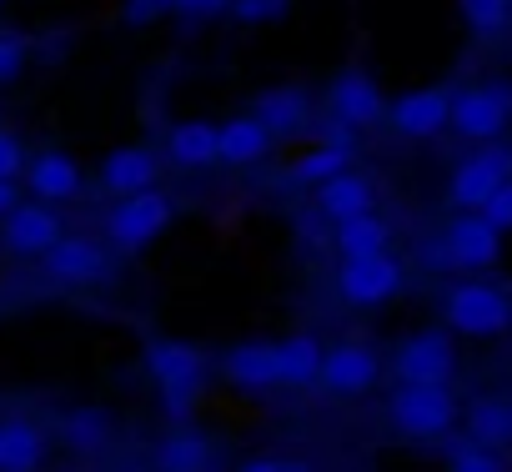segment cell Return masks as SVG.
<instances>
[{
    "mask_svg": "<svg viewBox=\"0 0 512 472\" xmlns=\"http://www.w3.org/2000/svg\"><path fill=\"white\" fill-rule=\"evenodd\" d=\"M171 216H176V206H171V196L161 186L126 191L111 206V216H106V247L111 252H141V247H151L156 236L171 226Z\"/></svg>",
    "mask_w": 512,
    "mask_h": 472,
    "instance_id": "6da1fadb",
    "label": "cell"
},
{
    "mask_svg": "<svg viewBox=\"0 0 512 472\" xmlns=\"http://www.w3.org/2000/svg\"><path fill=\"white\" fill-rule=\"evenodd\" d=\"M442 317L457 337H502L512 327V297L492 282H457L442 297Z\"/></svg>",
    "mask_w": 512,
    "mask_h": 472,
    "instance_id": "7a4b0ae2",
    "label": "cell"
},
{
    "mask_svg": "<svg viewBox=\"0 0 512 472\" xmlns=\"http://www.w3.org/2000/svg\"><path fill=\"white\" fill-rule=\"evenodd\" d=\"M387 417L407 437H447L457 422V397L447 382H402L387 402Z\"/></svg>",
    "mask_w": 512,
    "mask_h": 472,
    "instance_id": "3957f363",
    "label": "cell"
},
{
    "mask_svg": "<svg viewBox=\"0 0 512 472\" xmlns=\"http://www.w3.org/2000/svg\"><path fill=\"white\" fill-rule=\"evenodd\" d=\"M447 126L467 141H497L512 126V86L507 81H482L452 96Z\"/></svg>",
    "mask_w": 512,
    "mask_h": 472,
    "instance_id": "277c9868",
    "label": "cell"
},
{
    "mask_svg": "<svg viewBox=\"0 0 512 472\" xmlns=\"http://www.w3.org/2000/svg\"><path fill=\"white\" fill-rule=\"evenodd\" d=\"M402 282H407V272H402V262L387 257V252L342 257V267H337V292H342V302H352V307H382V302H392V297L402 292Z\"/></svg>",
    "mask_w": 512,
    "mask_h": 472,
    "instance_id": "5b68a950",
    "label": "cell"
},
{
    "mask_svg": "<svg viewBox=\"0 0 512 472\" xmlns=\"http://www.w3.org/2000/svg\"><path fill=\"white\" fill-rule=\"evenodd\" d=\"M141 362H146V377H151L161 392H201V382H206V357H201L191 342H181V337H156V342H146Z\"/></svg>",
    "mask_w": 512,
    "mask_h": 472,
    "instance_id": "8992f818",
    "label": "cell"
},
{
    "mask_svg": "<svg viewBox=\"0 0 512 472\" xmlns=\"http://www.w3.org/2000/svg\"><path fill=\"white\" fill-rule=\"evenodd\" d=\"M442 252L452 267H467V272H482L502 257V231L482 216V211H462L447 221L442 231Z\"/></svg>",
    "mask_w": 512,
    "mask_h": 472,
    "instance_id": "52a82bcc",
    "label": "cell"
},
{
    "mask_svg": "<svg viewBox=\"0 0 512 472\" xmlns=\"http://www.w3.org/2000/svg\"><path fill=\"white\" fill-rule=\"evenodd\" d=\"M61 236V216L51 211V201H16L0 216V247L11 257H41Z\"/></svg>",
    "mask_w": 512,
    "mask_h": 472,
    "instance_id": "ba28073f",
    "label": "cell"
},
{
    "mask_svg": "<svg viewBox=\"0 0 512 472\" xmlns=\"http://www.w3.org/2000/svg\"><path fill=\"white\" fill-rule=\"evenodd\" d=\"M46 262V277L56 287H96L106 277V247L91 242V236H56V242L41 252Z\"/></svg>",
    "mask_w": 512,
    "mask_h": 472,
    "instance_id": "9c48e42d",
    "label": "cell"
},
{
    "mask_svg": "<svg viewBox=\"0 0 512 472\" xmlns=\"http://www.w3.org/2000/svg\"><path fill=\"white\" fill-rule=\"evenodd\" d=\"M327 111H332V121L347 126V131H367V126L387 121V101H382L377 81H372L367 71H357V66L342 71V76L332 81V91H327Z\"/></svg>",
    "mask_w": 512,
    "mask_h": 472,
    "instance_id": "30bf717a",
    "label": "cell"
},
{
    "mask_svg": "<svg viewBox=\"0 0 512 472\" xmlns=\"http://www.w3.org/2000/svg\"><path fill=\"white\" fill-rule=\"evenodd\" d=\"M397 382H452L457 372V347L447 332H412L407 342H397Z\"/></svg>",
    "mask_w": 512,
    "mask_h": 472,
    "instance_id": "8fae6325",
    "label": "cell"
},
{
    "mask_svg": "<svg viewBox=\"0 0 512 472\" xmlns=\"http://www.w3.org/2000/svg\"><path fill=\"white\" fill-rule=\"evenodd\" d=\"M507 176H512V151H507V146H487V151L467 156V161L452 171L447 201H452L457 211H477V206L497 191V181H507Z\"/></svg>",
    "mask_w": 512,
    "mask_h": 472,
    "instance_id": "7c38bea8",
    "label": "cell"
},
{
    "mask_svg": "<svg viewBox=\"0 0 512 472\" xmlns=\"http://www.w3.org/2000/svg\"><path fill=\"white\" fill-rule=\"evenodd\" d=\"M377 377H382V362H377V352L362 347V342H337V347H327V352H322V367H317V382H322L327 392H337V397H362Z\"/></svg>",
    "mask_w": 512,
    "mask_h": 472,
    "instance_id": "4fadbf2b",
    "label": "cell"
},
{
    "mask_svg": "<svg viewBox=\"0 0 512 472\" xmlns=\"http://www.w3.org/2000/svg\"><path fill=\"white\" fill-rule=\"evenodd\" d=\"M447 111H452V96L437 91V86H427V91H407V96H397V101L387 106V121L397 126V136H407V141H427V136L447 131Z\"/></svg>",
    "mask_w": 512,
    "mask_h": 472,
    "instance_id": "5bb4252c",
    "label": "cell"
},
{
    "mask_svg": "<svg viewBox=\"0 0 512 472\" xmlns=\"http://www.w3.org/2000/svg\"><path fill=\"white\" fill-rule=\"evenodd\" d=\"M251 116L272 131V141H282V136L307 131V121H312V96H307L302 86H272V91H262V96L251 101Z\"/></svg>",
    "mask_w": 512,
    "mask_h": 472,
    "instance_id": "9a60e30c",
    "label": "cell"
},
{
    "mask_svg": "<svg viewBox=\"0 0 512 472\" xmlns=\"http://www.w3.org/2000/svg\"><path fill=\"white\" fill-rule=\"evenodd\" d=\"M26 186L36 201H76L81 196V166L66 151H41L26 161Z\"/></svg>",
    "mask_w": 512,
    "mask_h": 472,
    "instance_id": "2e32d148",
    "label": "cell"
},
{
    "mask_svg": "<svg viewBox=\"0 0 512 472\" xmlns=\"http://www.w3.org/2000/svg\"><path fill=\"white\" fill-rule=\"evenodd\" d=\"M272 151V131L256 116H231L216 126V161L221 166H256Z\"/></svg>",
    "mask_w": 512,
    "mask_h": 472,
    "instance_id": "e0dca14e",
    "label": "cell"
},
{
    "mask_svg": "<svg viewBox=\"0 0 512 472\" xmlns=\"http://www.w3.org/2000/svg\"><path fill=\"white\" fill-rule=\"evenodd\" d=\"M221 372H226L236 387H246V392L277 387V382H282V377H277V342H236V347L226 352Z\"/></svg>",
    "mask_w": 512,
    "mask_h": 472,
    "instance_id": "ac0fdd59",
    "label": "cell"
},
{
    "mask_svg": "<svg viewBox=\"0 0 512 472\" xmlns=\"http://www.w3.org/2000/svg\"><path fill=\"white\" fill-rule=\"evenodd\" d=\"M156 171H161V156L151 146H116L106 161H101V186L126 196V191H141V186H156Z\"/></svg>",
    "mask_w": 512,
    "mask_h": 472,
    "instance_id": "d6986e66",
    "label": "cell"
},
{
    "mask_svg": "<svg viewBox=\"0 0 512 472\" xmlns=\"http://www.w3.org/2000/svg\"><path fill=\"white\" fill-rule=\"evenodd\" d=\"M372 206H377V186L367 176H357L352 166L317 181V211L327 221H342V216H357V211H372Z\"/></svg>",
    "mask_w": 512,
    "mask_h": 472,
    "instance_id": "ffe728a7",
    "label": "cell"
},
{
    "mask_svg": "<svg viewBox=\"0 0 512 472\" xmlns=\"http://www.w3.org/2000/svg\"><path fill=\"white\" fill-rule=\"evenodd\" d=\"M161 156H166L171 166H181V171H206V166H216V126H211V121H181V126H171Z\"/></svg>",
    "mask_w": 512,
    "mask_h": 472,
    "instance_id": "44dd1931",
    "label": "cell"
},
{
    "mask_svg": "<svg viewBox=\"0 0 512 472\" xmlns=\"http://www.w3.org/2000/svg\"><path fill=\"white\" fill-rule=\"evenodd\" d=\"M332 247H337V257H372V252H387V247H392V226H387L377 211L342 216L337 231H332Z\"/></svg>",
    "mask_w": 512,
    "mask_h": 472,
    "instance_id": "7402d4cb",
    "label": "cell"
},
{
    "mask_svg": "<svg viewBox=\"0 0 512 472\" xmlns=\"http://www.w3.org/2000/svg\"><path fill=\"white\" fill-rule=\"evenodd\" d=\"M467 437L487 442V447H507L512 442V392H487L467 407Z\"/></svg>",
    "mask_w": 512,
    "mask_h": 472,
    "instance_id": "603a6c76",
    "label": "cell"
},
{
    "mask_svg": "<svg viewBox=\"0 0 512 472\" xmlns=\"http://www.w3.org/2000/svg\"><path fill=\"white\" fill-rule=\"evenodd\" d=\"M322 342L312 332H292L287 342H277V377L287 387H312L317 382V367H322Z\"/></svg>",
    "mask_w": 512,
    "mask_h": 472,
    "instance_id": "cb8c5ba5",
    "label": "cell"
},
{
    "mask_svg": "<svg viewBox=\"0 0 512 472\" xmlns=\"http://www.w3.org/2000/svg\"><path fill=\"white\" fill-rule=\"evenodd\" d=\"M46 457V432L26 417H11V422H0V467L6 472H26Z\"/></svg>",
    "mask_w": 512,
    "mask_h": 472,
    "instance_id": "d4e9b609",
    "label": "cell"
},
{
    "mask_svg": "<svg viewBox=\"0 0 512 472\" xmlns=\"http://www.w3.org/2000/svg\"><path fill=\"white\" fill-rule=\"evenodd\" d=\"M352 141L347 136H332V141H317L297 166H292V176L302 181V186H317V181H327V176H337V171H347L352 166Z\"/></svg>",
    "mask_w": 512,
    "mask_h": 472,
    "instance_id": "484cf974",
    "label": "cell"
},
{
    "mask_svg": "<svg viewBox=\"0 0 512 472\" xmlns=\"http://www.w3.org/2000/svg\"><path fill=\"white\" fill-rule=\"evenodd\" d=\"M61 437L71 447H81V452H96V447L111 442V417L101 407H76V412L61 417Z\"/></svg>",
    "mask_w": 512,
    "mask_h": 472,
    "instance_id": "4316f807",
    "label": "cell"
},
{
    "mask_svg": "<svg viewBox=\"0 0 512 472\" xmlns=\"http://www.w3.org/2000/svg\"><path fill=\"white\" fill-rule=\"evenodd\" d=\"M457 16H462V26H467L472 36H482V41H497V36H507V26H512L507 0H457Z\"/></svg>",
    "mask_w": 512,
    "mask_h": 472,
    "instance_id": "83f0119b",
    "label": "cell"
},
{
    "mask_svg": "<svg viewBox=\"0 0 512 472\" xmlns=\"http://www.w3.org/2000/svg\"><path fill=\"white\" fill-rule=\"evenodd\" d=\"M447 467H452V472H497V467H507V457H502V447H487V442H477V437H462V442L447 452Z\"/></svg>",
    "mask_w": 512,
    "mask_h": 472,
    "instance_id": "f1b7e54d",
    "label": "cell"
},
{
    "mask_svg": "<svg viewBox=\"0 0 512 472\" xmlns=\"http://www.w3.org/2000/svg\"><path fill=\"white\" fill-rule=\"evenodd\" d=\"M156 462H161V467H176V472L206 467V442H201L196 432H176V437H166V447H161Z\"/></svg>",
    "mask_w": 512,
    "mask_h": 472,
    "instance_id": "f546056e",
    "label": "cell"
},
{
    "mask_svg": "<svg viewBox=\"0 0 512 472\" xmlns=\"http://www.w3.org/2000/svg\"><path fill=\"white\" fill-rule=\"evenodd\" d=\"M241 26H272V21H282L287 11H292V0H231L226 6Z\"/></svg>",
    "mask_w": 512,
    "mask_h": 472,
    "instance_id": "4dcf8cb0",
    "label": "cell"
},
{
    "mask_svg": "<svg viewBox=\"0 0 512 472\" xmlns=\"http://www.w3.org/2000/svg\"><path fill=\"white\" fill-rule=\"evenodd\" d=\"M477 211H482L497 231H512V176H507V181H497V191H492Z\"/></svg>",
    "mask_w": 512,
    "mask_h": 472,
    "instance_id": "1f68e13d",
    "label": "cell"
},
{
    "mask_svg": "<svg viewBox=\"0 0 512 472\" xmlns=\"http://www.w3.org/2000/svg\"><path fill=\"white\" fill-rule=\"evenodd\" d=\"M26 71V41L21 36H0V86H16Z\"/></svg>",
    "mask_w": 512,
    "mask_h": 472,
    "instance_id": "d6a6232c",
    "label": "cell"
},
{
    "mask_svg": "<svg viewBox=\"0 0 512 472\" xmlns=\"http://www.w3.org/2000/svg\"><path fill=\"white\" fill-rule=\"evenodd\" d=\"M21 171H26V146L11 131H0V181H16Z\"/></svg>",
    "mask_w": 512,
    "mask_h": 472,
    "instance_id": "836d02e7",
    "label": "cell"
},
{
    "mask_svg": "<svg viewBox=\"0 0 512 472\" xmlns=\"http://www.w3.org/2000/svg\"><path fill=\"white\" fill-rule=\"evenodd\" d=\"M171 11V0H126V26H151V21H161Z\"/></svg>",
    "mask_w": 512,
    "mask_h": 472,
    "instance_id": "e575fe53",
    "label": "cell"
},
{
    "mask_svg": "<svg viewBox=\"0 0 512 472\" xmlns=\"http://www.w3.org/2000/svg\"><path fill=\"white\" fill-rule=\"evenodd\" d=\"M231 0H171V11L186 16V21H211V16H226Z\"/></svg>",
    "mask_w": 512,
    "mask_h": 472,
    "instance_id": "d590c367",
    "label": "cell"
},
{
    "mask_svg": "<svg viewBox=\"0 0 512 472\" xmlns=\"http://www.w3.org/2000/svg\"><path fill=\"white\" fill-rule=\"evenodd\" d=\"M191 402H196V392H161V407H166L171 422H186L191 417Z\"/></svg>",
    "mask_w": 512,
    "mask_h": 472,
    "instance_id": "8d00e7d4",
    "label": "cell"
},
{
    "mask_svg": "<svg viewBox=\"0 0 512 472\" xmlns=\"http://www.w3.org/2000/svg\"><path fill=\"white\" fill-rule=\"evenodd\" d=\"M16 206V181H0V216Z\"/></svg>",
    "mask_w": 512,
    "mask_h": 472,
    "instance_id": "74e56055",
    "label": "cell"
},
{
    "mask_svg": "<svg viewBox=\"0 0 512 472\" xmlns=\"http://www.w3.org/2000/svg\"><path fill=\"white\" fill-rule=\"evenodd\" d=\"M507 11H512V0H507Z\"/></svg>",
    "mask_w": 512,
    "mask_h": 472,
    "instance_id": "f35d334b",
    "label": "cell"
}]
</instances>
